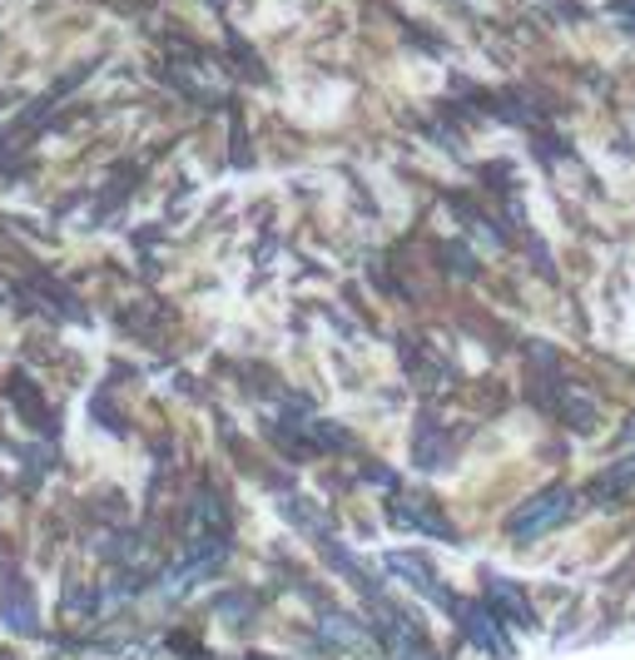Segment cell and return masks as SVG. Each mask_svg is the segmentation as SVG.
Segmentation results:
<instances>
[{
  "label": "cell",
  "instance_id": "1",
  "mask_svg": "<svg viewBox=\"0 0 635 660\" xmlns=\"http://www.w3.org/2000/svg\"><path fill=\"white\" fill-rule=\"evenodd\" d=\"M566 511H571V491H546V497L526 501V507L512 517V537H516V541L541 537V531H551L556 521L566 517Z\"/></svg>",
  "mask_w": 635,
  "mask_h": 660
},
{
  "label": "cell",
  "instance_id": "2",
  "mask_svg": "<svg viewBox=\"0 0 635 660\" xmlns=\"http://www.w3.org/2000/svg\"><path fill=\"white\" fill-rule=\"evenodd\" d=\"M452 610L462 616L466 636H472L476 646H482V650H496V656H506V636L492 626V620H486V610H482V606H452Z\"/></svg>",
  "mask_w": 635,
  "mask_h": 660
}]
</instances>
